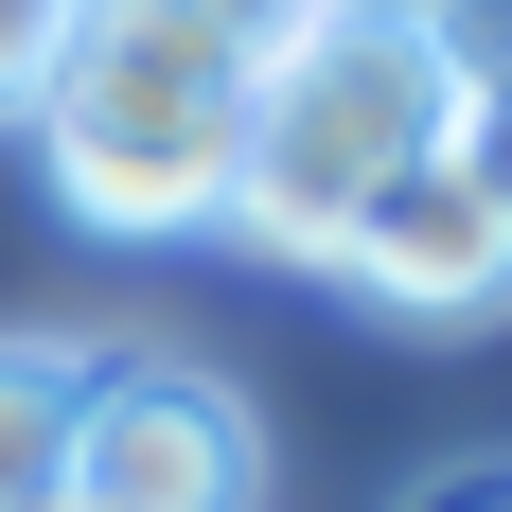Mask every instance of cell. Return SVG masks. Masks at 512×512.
Listing matches in <instances>:
<instances>
[{
	"label": "cell",
	"instance_id": "cell-1",
	"mask_svg": "<svg viewBox=\"0 0 512 512\" xmlns=\"http://www.w3.org/2000/svg\"><path fill=\"white\" fill-rule=\"evenodd\" d=\"M283 18H301V0H89L71 53H53V89L18 106L53 212H71V230H124V248L212 230Z\"/></svg>",
	"mask_w": 512,
	"mask_h": 512
},
{
	"label": "cell",
	"instance_id": "cell-2",
	"mask_svg": "<svg viewBox=\"0 0 512 512\" xmlns=\"http://www.w3.org/2000/svg\"><path fill=\"white\" fill-rule=\"evenodd\" d=\"M442 106H460V53L442 36H371V18H283L265 36V89H248V142H230V212L265 265H318L354 248V212L389 177L442 159Z\"/></svg>",
	"mask_w": 512,
	"mask_h": 512
},
{
	"label": "cell",
	"instance_id": "cell-3",
	"mask_svg": "<svg viewBox=\"0 0 512 512\" xmlns=\"http://www.w3.org/2000/svg\"><path fill=\"white\" fill-rule=\"evenodd\" d=\"M71 495L89 512H265V424L230 407L195 354H89Z\"/></svg>",
	"mask_w": 512,
	"mask_h": 512
},
{
	"label": "cell",
	"instance_id": "cell-4",
	"mask_svg": "<svg viewBox=\"0 0 512 512\" xmlns=\"http://www.w3.org/2000/svg\"><path fill=\"white\" fill-rule=\"evenodd\" d=\"M336 283H354L389 336H477V318H512V212L477 195V177H389V195L354 212V248H336Z\"/></svg>",
	"mask_w": 512,
	"mask_h": 512
},
{
	"label": "cell",
	"instance_id": "cell-5",
	"mask_svg": "<svg viewBox=\"0 0 512 512\" xmlns=\"http://www.w3.org/2000/svg\"><path fill=\"white\" fill-rule=\"evenodd\" d=\"M71 407H89V336H0V512L71 495Z\"/></svg>",
	"mask_w": 512,
	"mask_h": 512
},
{
	"label": "cell",
	"instance_id": "cell-6",
	"mask_svg": "<svg viewBox=\"0 0 512 512\" xmlns=\"http://www.w3.org/2000/svg\"><path fill=\"white\" fill-rule=\"evenodd\" d=\"M442 177L512 212V53H460V106H442Z\"/></svg>",
	"mask_w": 512,
	"mask_h": 512
},
{
	"label": "cell",
	"instance_id": "cell-7",
	"mask_svg": "<svg viewBox=\"0 0 512 512\" xmlns=\"http://www.w3.org/2000/svg\"><path fill=\"white\" fill-rule=\"evenodd\" d=\"M71 18H89V0H0V124H18V106L53 89V53H71Z\"/></svg>",
	"mask_w": 512,
	"mask_h": 512
},
{
	"label": "cell",
	"instance_id": "cell-8",
	"mask_svg": "<svg viewBox=\"0 0 512 512\" xmlns=\"http://www.w3.org/2000/svg\"><path fill=\"white\" fill-rule=\"evenodd\" d=\"M301 18H371V36H442V53H460L477 0H301Z\"/></svg>",
	"mask_w": 512,
	"mask_h": 512
},
{
	"label": "cell",
	"instance_id": "cell-9",
	"mask_svg": "<svg viewBox=\"0 0 512 512\" xmlns=\"http://www.w3.org/2000/svg\"><path fill=\"white\" fill-rule=\"evenodd\" d=\"M407 512H512V460H460V477H424Z\"/></svg>",
	"mask_w": 512,
	"mask_h": 512
},
{
	"label": "cell",
	"instance_id": "cell-10",
	"mask_svg": "<svg viewBox=\"0 0 512 512\" xmlns=\"http://www.w3.org/2000/svg\"><path fill=\"white\" fill-rule=\"evenodd\" d=\"M460 53H512V0H477V18H460Z\"/></svg>",
	"mask_w": 512,
	"mask_h": 512
},
{
	"label": "cell",
	"instance_id": "cell-11",
	"mask_svg": "<svg viewBox=\"0 0 512 512\" xmlns=\"http://www.w3.org/2000/svg\"><path fill=\"white\" fill-rule=\"evenodd\" d=\"M53 512H89V495H53Z\"/></svg>",
	"mask_w": 512,
	"mask_h": 512
}]
</instances>
